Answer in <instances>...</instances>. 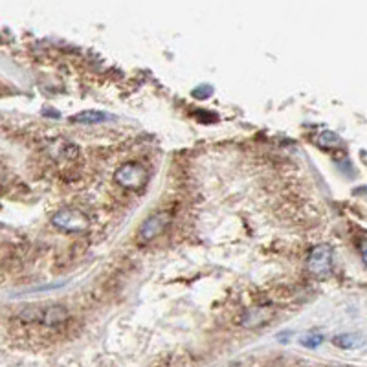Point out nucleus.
<instances>
[{"mask_svg":"<svg viewBox=\"0 0 367 367\" xmlns=\"http://www.w3.org/2000/svg\"><path fill=\"white\" fill-rule=\"evenodd\" d=\"M53 226L64 232H85L88 228V219L79 209L64 208L59 209L52 219Z\"/></svg>","mask_w":367,"mask_h":367,"instance_id":"3","label":"nucleus"},{"mask_svg":"<svg viewBox=\"0 0 367 367\" xmlns=\"http://www.w3.org/2000/svg\"><path fill=\"white\" fill-rule=\"evenodd\" d=\"M334 343L342 349H353L360 343V340H358L354 334H342V336H338V338L334 340Z\"/></svg>","mask_w":367,"mask_h":367,"instance_id":"9","label":"nucleus"},{"mask_svg":"<svg viewBox=\"0 0 367 367\" xmlns=\"http://www.w3.org/2000/svg\"><path fill=\"white\" fill-rule=\"evenodd\" d=\"M316 141H318L321 147H340V145L343 144L342 138H340L338 134H334V132L331 131H324L321 134L316 138Z\"/></svg>","mask_w":367,"mask_h":367,"instance_id":"8","label":"nucleus"},{"mask_svg":"<svg viewBox=\"0 0 367 367\" xmlns=\"http://www.w3.org/2000/svg\"><path fill=\"white\" fill-rule=\"evenodd\" d=\"M20 318L26 319V321H39V324L53 327V325L63 324L64 319L68 318V312L61 305H52V307L34 305V307H28V309L22 310Z\"/></svg>","mask_w":367,"mask_h":367,"instance_id":"1","label":"nucleus"},{"mask_svg":"<svg viewBox=\"0 0 367 367\" xmlns=\"http://www.w3.org/2000/svg\"><path fill=\"white\" fill-rule=\"evenodd\" d=\"M333 248L327 247V244L316 247L314 250L310 251L309 256L310 274L314 275V277H318V279L327 277V275L333 272Z\"/></svg>","mask_w":367,"mask_h":367,"instance_id":"4","label":"nucleus"},{"mask_svg":"<svg viewBox=\"0 0 367 367\" xmlns=\"http://www.w3.org/2000/svg\"><path fill=\"white\" fill-rule=\"evenodd\" d=\"M324 336L321 334H309V336H305L303 340H301V343H303L305 347H310V349H316L319 347L321 343H324Z\"/></svg>","mask_w":367,"mask_h":367,"instance_id":"10","label":"nucleus"},{"mask_svg":"<svg viewBox=\"0 0 367 367\" xmlns=\"http://www.w3.org/2000/svg\"><path fill=\"white\" fill-rule=\"evenodd\" d=\"M109 120V114L99 111H85L79 112L72 118V121H78V123H103V121Z\"/></svg>","mask_w":367,"mask_h":367,"instance_id":"7","label":"nucleus"},{"mask_svg":"<svg viewBox=\"0 0 367 367\" xmlns=\"http://www.w3.org/2000/svg\"><path fill=\"white\" fill-rule=\"evenodd\" d=\"M270 312L266 307H257V309L248 310L244 318H242V325L244 327H259L263 324H268V319H270Z\"/></svg>","mask_w":367,"mask_h":367,"instance_id":"6","label":"nucleus"},{"mask_svg":"<svg viewBox=\"0 0 367 367\" xmlns=\"http://www.w3.org/2000/svg\"><path fill=\"white\" fill-rule=\"evenodd\" d=\"M114 179L121 188L136 191V189L145 188V184L149 182V171L138 162H127V164L120 165Z\"/></svg>","mask_w":367,"mask_h":367,"instance_id":"2","label":"nucleus"},{"mask_svg":"<svg viewBox=\"0 0 367 367\" xmlns=\"http://www.w3.org/2000/svg\"><path fill=\"white\" fill-rule=\"evenodd\" d=\"M169 221H171L169 213L158 212L155 213V215H151V217L147 219L140 228L141 241H153V239H156L160 233H164V230L167 228Z\"/></svg>","mask_w":367,"mask_h":367,"instance_id":"5","label":"nucleus"}]
</instances>
